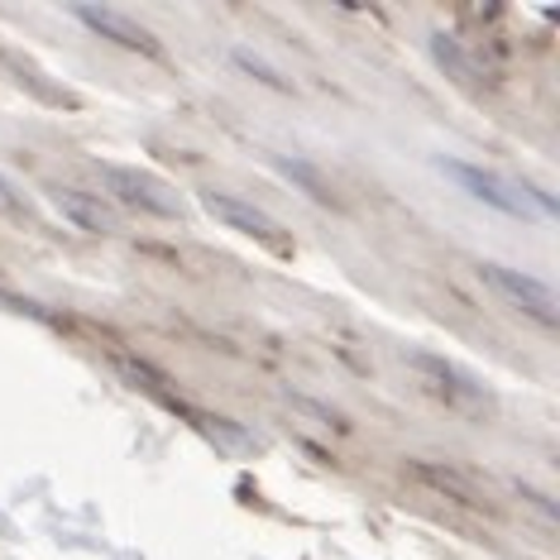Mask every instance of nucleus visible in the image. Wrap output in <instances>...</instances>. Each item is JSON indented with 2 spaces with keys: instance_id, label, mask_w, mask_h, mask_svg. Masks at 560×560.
<instances>
[{
  "instance_id": "nucleus-8",
  "label": "nucleus",
  "mask_w": 560,
  "mask_h": 560,
  "mask_svg": "<svg viewBox=\"0 0 560 560\" xmlns=\"http://www.w3.org/2000/svg\"><path fill=\"white\" fill-rule=\"evenodd\" d=\"M235 62H240V68H245V72H259V82H269V86H278V92H288V82H283V78H278V72L269 68V62H259V58H254V54H245V48H235Z\"/></svg>"
},
{
  "instance_id": "nucleus-4",
  "label": "nucleus",
  "mask_w": 560,
  "mask_h": 560,
  "mask_svg": "<svg viewBox=\"0 0 560 560\" xmlns=\"http://www.w3.org/2000/svg\"><path fill=\"white\" fill-rule=\"evenodd\" d=\"M201 207L240 235H254V240H264V245H283V225H278L269 211L249 207V201H240L231 192H201Z\"/></svg>"
},
{
  "instance_id": "nucleus-3",
  "label": "nucleus",
  "mask_w": 560,
  "mask_h": 560,
  "mask_svg": "<svg viewBox=\"0 0 560 560\" xmlns=\"http://www.w3.org/2000/svg\"><path fill=\"white\" fill-rule=\"evenodd\" d=\"M441 168L451 173V177H455V183L465 187L469 197L489 201V207H499V211H508V215H527V211H532V192H527V187H513V183H503L499 173L469 168V163H455V159H445Z\"/></svg>"
},
{
  "instance_id": "nucleus-6",
  "label": "nucleus",
  "mask_w": 560,
  "mask_h": 560,
  "mask_svg": "<svg viewBox=\"0 0 560 560\" xmlns=\"http://www.w3.org/2000/svg\"><path fill=\"white\" fill-rule=\"evenodd\" d=\"M54 207L68 215L72 225H82V231H96V235H110V231H116V211H110L106 201L78 192V187H58V192H54Z\"/></svg>"
},
{
  "instance_id": "nucleus-7",
  "label": "nucleus",
  "mask_w": 560,
  "mask_h": 560,
  "mask_svg": "<svg viewBox=\"0 0 560 560\" xmlns=\"http://www.w3.org/2000/svg\"><path fill=\"white\" fill-rule=\"evenodd\" d=\"M412 364L422 369V374H431V378H441V393H451V402L455 407H479L483 402V388L475 384L469 374H460L455 364H445V360H436V354H412Z\"/></svg>"
},
{
  "instance_id": "nucleus-5",
  "label": "nucleus",
  "mask_w": 560,
  "mask_h": 560,
  "mask_svg": "<svg viewBox=\"0 0 560 560\" xmlns=\"http://www.w3.org/2000/svg\"><path fill=\"white\" fill-rule=\"evenodd\" d=\"M72 15H78L82 24H92L96 34H106V39H116L120 48H135V54H149V58L159 54L154 34H149L144 24H135L130 15H120V10H110V5H72Z\"/></svg>"
},
{
  "instance_id": "nucleus-1",
  "label": "nucleus",
  "mask_w": 560,
  "mask_h": 560,
  "mask_svg": "<svg viewBox=\"0 0 560 560\" xmlns=\"http://www.w3.org/2000/svg\"><path fill=\"white\" fill-rule=\"evenodd\" d=\"M101 177H106L110 197L120 207H135V211H149V215H163V221H183V197L173 192L163 177L144 173V168H120V163H96Z\"/></svg>"
},
{
  "instance_id": "nucleus-2",
  "label": "nucleus",
  "mask_w": 560,
  "mask_h": 560,
  "mask_svg": "<svg viewBox=\"0 0 560 560\" xmlns=\"http://www.w3.org/2000/svg\"><path fill=\"white\" fill-rule=\"evenodd\" d=\"M479 278L489 283L499 298H508L517 312H527L532 322H541V326H556V292L541 283V278H532V273H517V269H503V264H483Z\"/></svg>"
}]
</instances>
